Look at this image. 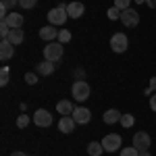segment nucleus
Here are the masks:
<instances>
[{
    "mask_svg": "<svg viewBox=\"0 0 156 156\" xmlns=\"http://www.w3.org/2000/svg\"><path fill=\"white\" fill-rule=\"evenodd\" d=\"M71 96L77 100V102H85L87 98H90V85L81 81V79H77L71 87Z\"/></svg>",
    "mask_w": 156,
    "mask_h": 156,
    "instance_id": "3",
    "label": "nucleus"
},
{
    "mask_svg": "<svg viewBox=\"0 0 156 156\" xmlns=\"http://www.w3.org/2000/svg\"><path fill=\"white\" fill-rule=\"evenodd\" d=\"M62 54H65V46H62L60 42H48V44L44 46V58L50 60V62L60 60Z\"/></svg>",
    "mask_w": 156,
    "mask_h": 156,
    "instance_id": "1",
    "label": "nucleus"
},
{
    "mask_svg": "<svg viewBox=\"0 0 156 156\" xmlns=\"http://www.w3.org/2000/svg\"><path fill=\"white\" fill-rule=\"evenodd\" d=\"M110 48H112V52H125V50L129 48V40H127V36L125 34H112V37H110Z\"/></svg>",
    "mask_w": 156,
    "mask_h": 156,
    "instance_id": "5",
    "label": "nucleus"
},
{
    "mask_svg": "<svg viewBox=\"0 0 156 156\" xmlns=\"http://www.w3.org/2000/svg\"><path fill=\"white\" fill-rule=\"evenodd\" d=\"M11 156H27V154H25V152H12Z\"/></svg>",
    "mask_w": 156,
    "mask_h": 156,
    "instance_id": "34",
    "label": "nucleus"
},
{
    "mask_svg": "<svg viewBox=\"0 0 156 156\" xmlns=\"http://www.w3.org/2000/svg\"><path fill=\"white\" fill-rule=\"evenodd\" d=\"M121 117H123V115H121L117 108H108L106 112L102 115V121H104L106 125H112V123H121Z\"/></svg>",
    "mask_w": 156,
    "mask_h": 156,
    "instance_id": "14",
    "label": "nucleus"
},
{
    "mask_svg": "<svg viewBox=\"0 0 156 156\" xmlns=\"http://www.w3.org/2000/svg\"><path fill=\"white\" fill-rule=\"evenodd\" d=\"M129 4H131V0H115V6H117L119 11H125V9H129Z\"/></svg>",
    "mask_w": 156,
    "mask_h": 156,
    "instance_id": "27",
    "label": "nucleus"
},
{
    "mask_svg": "<svg viewBox=\"0 0 156 156\" xmlns=\"http://www.w3.org/2000/svg\"><path fill=\"white\" fill-rule=\"evenodd\" d=\"M140 156H150V152L146 150V152H140Z\"/></svg>",
    "mask_w": 156,
    "mask_h": 156,
    "instance_id": "35",
    "label": "nucleus"
},
{
    "mask_svg": "<svg viewBox=\"0 0 156 156\" xmlns=\"http://www.w3.org/2000/svg\"><path fill=\"white\" fill-rule=\"evenodd\" d=\"M71 31H69V29H60L58 31V42L60 44H67V42H71Z\"/></svg>",
    "mask_w": 156,
    "mask_h": 156,
    "instance_id": "23",
    "label": "nucleus"
},
{
    "mask_svg": "<svg viewBox=\"0 0 156 156\" xmlns=\"http://www.w3.org/2000/svg\"><path fill=\"white\" fill-rule=\"evenodd\" d=\"M2 21L9 25L11 29H21V27H23V23H25L23 15H19V12H15V11H11L9 15H6V19H2Z\"/></svg>",
    "mask_w": 156,
    "mask_h": 156,
    "instance_id": "10",
    "label": "nucleus"
},
{
    "mask_svg": "<svg viewBox=\"0 0 156 156\" xmlns=\"http://www.w3.org/2000/svg\"><path fill=\"white\" fill-rule=\"evenodd\" d=\"M71 117L75 119L77 125H85V123H90V121H92V112H90V108H85V106H77L75 110H73Z\"/></svg>",
    "mask_w": 156,
    "mask_h": 156,
    "instance_id": "9",
    "label": "nucleus"
},
{
    "mask_svg": "<svg viewBox=\"0 0 156 156\" xmlns=\"http://www.w3.org/2000/svg\"><path fill=\"white\" fill-rule=\"evenodd\" d=\"M67 12H69L71 19H79V17L85 12V6L81 4V2H71V4H67Z\"/></svg>",
    "mask_w": 156,
    "mask_h": 156,
    "instance_id": "13",
    "label": "nucleus"
},
{
    "mask_svg": "<svg viewBox=\"0 0 156 156\" xmlns=\"http://www.w3.org/2000/svg\"><path fill=\"white\" fill-rule=\"evenodd\" d=\"M69 19V12H67V4H58L54 6L52 11H48V21L50 25H65Z\"/></svg>",
    "mask_w": 156,
    "mask_h": 156,
    "instance_id": "2",
    "label": "nucleus"
},
{
    "mask_svg": "<svg viewBox=\"0 0 156 156\" xmlns=\"http://www.w3.org/2000/svg\"><path fill=\"white\" fill-rule=\"evenodd\" d=\"M156 92V77H152L150 79V85H148V90H146V96H152Z\"/></svg>",
    "mask_w": 156,
    "mask_h": 156,
    "instance_id": "30",
    "label": "nucleus"
},
{
    "mask_svg": "<svg viewBox=\"0 0 156 156\" xmlns=\"http://www.w3.org/2000/svg\"><path fill=\"white\" fill-rule=\"evenodd\" d=\"M75 119L73 117H60V121H58V129L62 133H71L73 129H75Z\"/></svg>",
    "mask_w": 156,
    "mask_h": 156,
    "instance_id": "15",
    "label": "nucleus"
},
{
    "mask_svg": "<svg viewBox=\"0 0 156 156\" xmlns=\"http://www.w3.org/2000/svg\"><path fill=\"white\" fill-rule=\"evenodd\" d=\"M150 108L156 112V94H152V96H150Z\"/></svg>",
    "mask_w": 156,
    "mask_h": 156,
    "instance_id": "32",
    "label": "nucleus"
},
{
    "mask_svg": "<svg viewBox=\"0 0 156 156\" xmlns=\"http://www.w3.org/2000/svg\"><path fill=\"white\" fill-rule=\"evenodd\" d=\"M25 81H27L29 85H34L37 81V75H36V73H27V75H25Z\"/></svg>",
    "mask_w": 156,
    "mask_h": 156,
    "instance_id": "31",
    "label": "nucleus"
},
{
    "mask_svg": "<svg viewBox=\"0 0 156 156\" xmlns=\"http://www.w3.org/2000/svg\"><path fill=\"white\" fill-rule=\"evenodd\" d=\"M9 77H11L9 67H2V69H0V85H6V83H9Z\"/></svg>",
    "mask_w": 156,
    "mask_h": 156,
    "instance_id": "24",
    "label": "nucleus"
},
{
    "mask_svg": "<svg viewBox=\"0 0 156 156\" xmlns=\"http://www.w3.org/2000/svg\"><path fill=\"white\" fill-rule=\"evenodd\" d=\"M9 34H11V27L4 23V21H0V37H2V40H6Z\"/></svg>",
    "mask_w": 156,
    "mask_h": 156,
    "instance_id": "25",
    "label": "nucleus"
},
{
    "mask_svg": "<svg viewBox=\"0 0 156 156\" xmlns=\"http://www.w3.org/2000/svg\"><path fill=\"white\" fill-rule=\"evenodd\" d=\"M121 144H123V140H121V135H117V133H110V135H106L104 140H102V146H104V152H117V150H121Z\"/></svg>",
    "mask_w": 156,
    "mask_h": 156,
    "instance_id": "7",
    "label": "nucleus"
},
{
    "mask_svg": "<svg viewBox=\"0 0 156 156\" xmlns=\"http://www.w3.org/2000/svg\"><path fill=\"white\" fill-rule=\"evenodd\" d=\"M37 73L40 75H52L54 73V62L44 58V62H37Z\"/></svg>",
    "mask_w": 156,
    "mask_h": 156,
    "instance_id": "18",
    "label": "nucleus"
},
{
    "mask_svg": "<svg viewBox=\"0 0 156 156\" xmlns=\"http://www.w3.org/2000/svg\"><path fill=\"white\" fill-rule=\"evenodd\" d=\"M17 4H19V0H2V9H6V11H12Z\"/></svg>",
    "mask_w": 156,
    "mask_h": 156,
    "instance_id": "28",
    "label": "nucleus"
},
{
    "mask_svg": "<svg viewBox=\"0 0 156 156\" xmlns=\"http://www.w3.org/2000/svg\"><path fill=\"white\" fill-rule=\"evenodd\" d=\"M12 54H15V46H12L9 40H2L0 42V60L12 58Z\"/></svg>",
    "mask_w": 156,
    "mask_h": 156,
    "instance_id": "12",
    "label": "nucleus"
},
{
    "mask_svg": "<svg viewBox=\"0 0 156 156\" xmlns=\"http://www.w3.org/2000/svg\"><path fill=\"white\" fill-rule=\"evenodd\" d=\"M56 110L60 112V117H71L73 110H75V106H73L69 100H60L58 104H56Z\"/></svg>",
    "mask_w": 156,
    "mask_h": 156,
    "instance_id": "16",
    "label": "nucleus"
},
{
    "mask_svg": "<svg viewBox=\"0 0 156 156\" xmlns=\"http://www.w3.org/2000/svg\"><path fill=\"white\" fill-rule=\"evenodd\" d=\"M146 4H148L150 9H156V0H146Z\"/></svg>",
    "mask_w": 156,
    "mask_h": 156,
    "instance_id": "33",
    "label": "nucleus"
},
{
    "mask_svg": "<svg viewBox=\"0 0 156 156\" xmlns=\"http://www.w3.org/2000/svg\"><path fill=\"white\" fill-rule=\"evenodd\" d=\"M121 156H140V150L135 146H127V148H121Z\"/></svg>",
    "mask_w": 156,
    "mask_h": 156,
    "instance_id": "22",
    "label": "nucleus"
},
{
    "mask_svg": "<svg viewBox=\"0 0 156 156\" xmlns=\"http://www.w3.org/2000/svg\"><path fill=\"white\" fill-rule=\"evenodd\" d=\"M106 17L110 19V21H117V19H121V11L117 9V6H115V4H112V6H110V9L106 11Z\"/></svg>",
    "mask_w": 156,
    "mask_h": 156,
    "instance_id": "21",
    "label": "nucleus"
},
{
    "mask_svg": "<svg viewBox=\"0 0 156 156\" xmlns=\"http://www.w3.org/2000/svg\"><path fill=\"white\" fill-rule=\"evenodd\" d=\"M150 144H152V140H150V135L146 131H137L133 135V146H135L140 152H146V150L150 148Z\"/></svg>",
    "mask_w": 156,
    "mask_h": 156,
    "instance_id": "8",
    "label": "nucleus"
},
{
    "mask_svg": "<svg viewBox=\"0 0 156 156\" xmlns=\"http://www.w3.org/2000/svg\"><path fill=\"white\" fill-rule=\"evenodd\" d=\"M121 23L125 25V27H135V25H140V12L135 11V9H125V11H121Z\"/></svg>",
    "mask_w": 156,
    "mask_h": 156,
    "instance_id": "4",
    "label": "nucleus"
},
{
    "mask_svg": "<svg viewBox=\"0 0 156 156\" xmlns=\"http://www.w3.org/2000/svg\"><path fill=\"white\" fill-rule=\"evenodd\" d=\"M9 42H11L12 46H19L21 42L25 40V34H23V29H11V34H9V37H6Z\"/></svg>",
    "mask_w": 156,
    "mask_h": 156,
    "instance_id": "17",
    "label": "nucleus"
},
{
    "mask_svg": "<svg viewBox=\"0 0 156 156\" xmlns=\"http://www.w3.org/2000/svg\"><path fill=\"white\" fill-rule=\"evenodd\" d=\"M34 123H36L37 127L46 129V127L52 125V115H50L46 108H37L36 112H34Z\"/></svg>",
    "mask_w": 156,
    "mask_h": 156,
    "instance_id": "6",
    "label": "nucleus"
},
{
    "mask_svg": "<svg viewBox=\"0 0 156 156\" xmlns=\"http://www.w3.org/2000/svg\"><path fill=\"white\" fill-rule=\"evenodd\" d=\"M137 2H140V4H144V2H146V0H137Z\"/></svg>",
    "mask_w": 156,
    "mask_h": 156,
    "instance_id": "36",
    "label": "nucleus"
},
{
    "mask_svg": "<svg viewBox=\"0 0 156 156\" xmlns=\"http://www.w3.org/2000/svg\"><path fill=\"white\" fill-rule=\"evenodd\" d=\"M102 152H104L102 142H90V144H87V154L90 156H100Z\"/></svg>",
    "mask_w": 156,
    "mask_h": 156,
    "instance_id": "19",
    "label": "nucleus"
},
{
    "mask_svg": "<svg viewBox=\"0 0 156 156\" xmlns=\"http://www.w3.org/2000/svg\"><path fill=\"white\" fill-rule=\"evenodd\" d=\"M27 125H29V117H27V115H21V117L17 119V127H19V129H25Z\"/></svg>",
    "mask_w": 156,
    "mask_h": 156,
    "instance_id": "26",
    "label": "nucleus"
},
{
    "mask_svg": "<svg viewBox=\"0 0 156 156\" xmlns=\"http://www.w3.org/2000/svg\"><path fill=\"white\" fill-rule=\"evenodd\" d=\"M56 25H46V27H42L40 29V37L42 40H46V42H54L56 37H58V29H54Z\"/></svg>",
    "mask_w": 156,
    "mask_h": 156,
    "instance_id": "11",
    "label": "nucleus"
},
{
    "mask_svg": "<svg viewBox=\"0 0 156 156\" xmlns=\"http://www.w3.org/2000/svg\"><path fill=\"white\" fill-rule=\"evenodd\" d=\"M37 4V0H19V6L21 9H34Z\"/></svg>",
    "mask_w": 156,
    "mask_h": 156,
    "instance_id": "29",
    "label": "nucleus"
},
{
    "mask_svg": "<svg viewBox=\"0 0 156 156\" xmlns=\"http://www.w3.org/2000/svg\"><path fill=\"white\" fill-rule=\"evenodd\" d=\"M133 123H135V117H133V115H129V112L121 117V125H123L125 129H129V127H133Z\"/></svg>",
    "mask_w": 156,
    "mask_h": 156,
    "instance_id": "20",
    "label": "nucleus"
}]
</instances>
